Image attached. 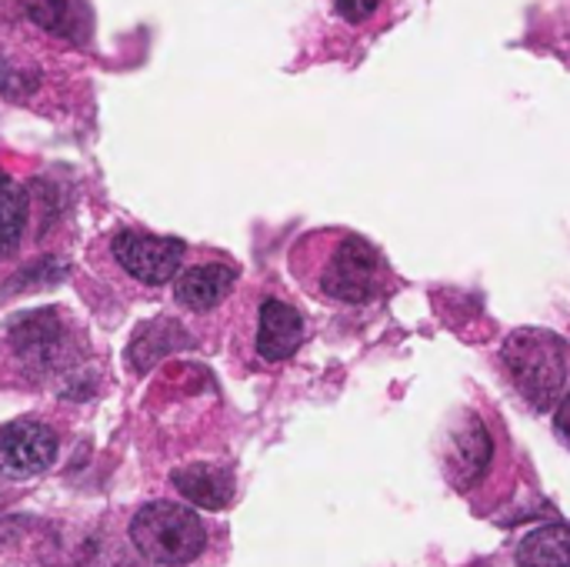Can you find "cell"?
I'll return each mask as SVG.
<instances>
[{
	"mask_svg": "<svg viewBox=\"0 0 570 567\" xmlns=\"http://www.w3.org/2000/svg\"><path fill=\"white\" fill-rule=\"evenodd\" d=\"M501 361L534 411H551L568 384V344L544 328H518L501 348Z\"/></svg>",
	"mask_w": 570,
	"mask_h": 567,
	"instance_id": "obj_1",
	"label": "cell"
},
{
	"mask_svg": "<svg viewBox=\"0 0 570 567\" xmlns=\"http://www.w3.org/2000/svg\"><path fill=\"white\" fill-rule=\"evenodd\" d=\"M130 541L134 548L164 567H180L197 561L207 548V531L200 518L174 501H154L144 505L130 521Z\"/></svg>",
	"mask_w": 570,
	"mask_h": 567,
	"instance_id": "obj_2",
	"label": "cell"
},
{
	"mask_svg": "<svg viewBox=\"0 0 570 567\" xmlns=\"http://www.w3.org/2000/svg\"><path fill=\"white\" fill-rule=\"evenodd\" d=\"M317 287L324 297L341 304H371L387 287V261L367 237L347 234L327 254Z\"/></svg>",
	"mask_w": 570,
	"mask_h": 567,
	"instance_id": "obj_3",
	"label": "cell"
},
{
	"mask_svg": "<svg viewBox=\"0 0 570 567\" xmlns=\"http://www.w3.org/2000/svg\"><path fill=\"white\" fill-rule=\"evenodd\" d=\"M110 254L114 261L144 287H160L167 281H174L180 274L184 264V241L177 237H154L144 231H120L110 241Z\"/></svg>",
	"mask_w": 570,
	"mask_h": 567,
	"instance_id": "obj_4",
	"label": "cell"
},
{
	"mask_svg": "<svg viewBox=\"0 0 570 567\" xmlns=\"http://www.w3.org/2000/svg\"><path fill=\"white\" fill-rule=\"evenodd\" d=\"M491 458H494V441H491V431L484 428V421L474 411L458 414V421L448 434V454H444L451 485L458 491H471L488 475Z\"/></svg>",
	"mask_w": 570,
	"mask_h": 567,
	"instance_id": "obj_5",
	"label": "cell"
},
{
	"mask_svg": "<svg viewBox=\"0 0 570 567\" xmlns=\"http://www.w3.org/2000/svg\"><path fill=\"white\" fill-rule=\"evenodd\" d=\"M57 458V434L40 421H13L0 428V475L23 481L43 475Z\"/></svg>",
	"mask_w": 570,
	"mask_h": 567,
	"instance_id": "obj_6",
	"label": "cell"
},
{
	"mask_svg": "<svg viewBox=\"0 0 570 567\" xmlns=\"http://www.w3.org/2000/svg\"><path fill=\"white\" fill-rule=\"evenodd\" d=\"M307 338V324L304 314L277 297H267L261 304V317H257V354L271 364L287 361L297 354V348Z\"/></svg>",
	"mask_w": 570,
	"mask_h": 567,
	"instance_id": "obj_7",
	"label": "cell"
},
{
	"mask_svg": "<svg viewBox=\"0 0 570 567\" xmlns=\"http://www.w3.org/2000/svg\"><path fill=\"white\" fill-rule=\"evenodd\" d=\"M237 284V267L230 264H194L174 277V297L187 311H214Z\"/></svg>",
	"mask_w": 570,
	"mask_h": 567,
	"instance_id": "obj_8",
	"label": "cell"
},
{
	"mask_svg": "<svg viewBox=\"0 0 570 567\" xmlns=\"http://www.w3.org/2000/svg\"><path fill=\"white\" fill-rule=\"evenodd\" d=\"M174 488L204 511H224L234 501V475L214 465H187L170 475Z\"/></svg>",
	"mask_w": 570,
	"mask_h": 567,
	"instance_id": "obj_9",
	"label": "cell"
},
{
	"mask_svg": "<svg viewBox=\"0 0 570 567\" xmlns=\"http://www.w3.org/2000/svg\"><path fill=\"white\" fill-rule=\"evenodd\" d=\"M57 341H60V324H57L53 311H30V314L17 317L13 328H10L13 351L23 354V358H33V361L50 358Z\"/></svg>",
	"mask_w": 570,
	"mask_h": 567,
	"instance_id": "obj_10",
	"label": "cell"
},
{
	"mask_svg": "<svg viewBox=\"0 0 570 567\" xmlns=\"http://www.w3.org/2000/svg\"><path fill=\"white\" fill-rule=\"evenodd\" d=\"M518 567H570V525H544L518 545Z\"/></svg>",
	"mask_w": 570,
	"mask_h": 567,
	"instance_id": "obj_11",
	"label": "cell"
},
{
	"mask_svg": "<svg viewBox=\"0 0 570 567\" xmlns=\"http://www.w3.org/2000/svg\"><path fill=\"white\" fill-rule=\"evenodd\" d=\"M27 227V190L0 170V257L17 254Z\"/></svg>",
	"mask_w": 570,
	"mask_h": 567,
	"instance_id": "obj_12",
	"label": "cell"
},
{
	"mask_svg": "<svg viewBox=\"0 0 570 567\" xmlns=\"http://www.w3.org/2000/svg\"><path fill=\"white\" fill-rule=\"evenodd\" d=\"M184 341H187V334L174 321H154V324L137 331V338L127 351V361L134 364V371H147L154 361H160L164 354H170Z\"/></svg>",
	"mask_w": 570,
	"mask_h": 567,
	"instance_id": "obj_13",
	"label": "cell"
},
{
	"mask_svg": "<svg viewBox=\"0 0 570 567\" xmlns=\"http://www.w3.org/2000/svg\"><path fill=\"white\" fill-rule=\"evenodd\" d=\"M20 10L43 30L60 33V37H73L77 27V13H73V0H20Z\"/></svg>",
	"mask_w": 570,
	"mask_h": 567,
	"instance_id": "obj_14",
	"label": "cell"
},
{
	"mask_svg": "<svg viewBox=\"0 0 570 567\" xmlns=\"http://www.w3.org/2000/svg\"><path fill=\"white\" fill-rule=\"evenodd\" d=\"M377 10V0H337V13L351 23H361L367 20L371 13Z\"/></svg>",
	"mask_w": 570,
	"mask_h": 567,
	"instance_id": "obj_15",
	"label": "cell"
},
{
	"mask_svg": "<svg viewBox=\"0 0 570 567\" xmlns=\"http://www.w3.org/2000/svg\"><path fill=\"white\" fill-rule=\"evenodd\" d=\"M554 431H558V438L564 441L570 448V391L561 398V404H558V414H554Z\"/></svg>",
	"mask_w": 570,
	"mask_h": 567,
	"instance_id": "obj_16",
	"label": "cell"
},
{
	"mask_svg": "<svg viewBox=\"0 0 570 567\" xmlns=\"http://www.w3.org/2000/svg\"><path fill=\"white\" fill-rule=\"evenodd\" d=\"M471 567H484V565H471Z\"/></svg>",
	"mask_w": 570,
	"mask_h": 567,
	"instance_id": "obj_17",
	"label": "cell"
}]
</instances>
